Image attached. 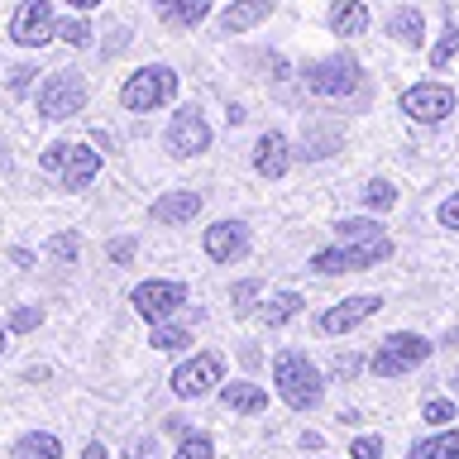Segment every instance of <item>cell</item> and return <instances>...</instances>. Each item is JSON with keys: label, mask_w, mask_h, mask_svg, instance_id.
I'll use <instances>...</instances> for the list:
<instances>
[{"label": "cell", "mask_w": 459, "mask_h": 459, "mask_svg": "<svg viewBox=\"0 0 459 459\" xmlns=\"http://www.w3.org/2000/svg\"><path fill=\"white\" fill-rule=\"evenodd\" d=\"M72 149H77V143H53V149L43 153L39 163L48 168V172H63V168H67V158H72Z\"/></svg>", "instance_id": "35"}, {"label": "cell", "mask_w": 459, "mask_h": 459, "mask_svg": "<svg viewBox=\"0 0 459 459\" xmlns=\"http://www.w3.org/2000/svg\"><path fill=\"white\" fill-rule=\"evenodd\" d=\"M450 383H455V387H459V368H455V378H450Z\"/></svg>", "instance_id": "47"}, {"label": "cell", "mask_w": 459, "mask_h": 459, "mask_svg": "<svg viewBox=\"0 0 459 459\" xmlns=\"http://www.w3.org/2000/svg\"><path fill=\"white\" fill-rule=\"evenodd\" d=\"M96 172H100V153L86 149V143H77L72 158H67V168H63V186L67 192H86V186L96 182Z\"/></svg>", "instance_id": "18"}, {"label": "cell", "mask_w": 459, "mask_h": 459, "mask_svg": "<svg viewBox=\"0 0 459 459\" xmlns=\"http://www.w3.org/2000/svg\"><path fill=\"white\" fill-rule=\"evenodd\" d=\"M172 96H178V72H172L168 63L139 67L134 77H125V86H120V106L125 110H158V106H168Z\"/></svg>", "instance_id": "5"}, {"label": "cell", "mask_w": 459, "mask_h": 459, "mask_svg": "<svg viewBox=\"0 0 459 459\" xmlns=\"http://www.w3.org/2000/svg\"><path fill=\"white\" fill-rule=\"evenodd\" d=\"M445 344H455V350H459V330H450V335H445Z\"/></svg>", "instance_id": "46"}, {"label": "cell", "mask_w": 459, "mask_h": 459, "mask_svg": "<svg viewBox=\"0 0 459 459\" xmlns=\"http://www.w3.org/2000/svg\"><path fill=\"white\" fill-rule=\"evenodd\" d=\"M48 254H57V258H77V254H82V239L72 235V230H63V235H53Z\"/></svg>", "instance_id": "34"}, {"label": "cell", "mask_w": 459, "mask_h": 459, "mask_svg": "<svg viewBox=\"0 0 459 459\" xmlns=\"http://www.w3.org/2000/svg\"><path fill=\"white\" fill-rule=\"evenodd\" d=\"M359 368H364V359H359V354H340L335 359V378H354Z\"/></svg>", "instance_id": "39"}, {"label": "cell", "mask_w": 459, "mask_h": 459, "mask_svg": "<svg viewBox=\"0 0 459 459\" xmlns=\"http://www.w3.org/2000/svg\"><path fill=\"white\" fill-rule=\"evenodd\" d=\"M110 258L115 264H129L134 258V239H110Z\"/></svg>", "instance_id": "41"}, {"label": "cell", "mask_w": 459, "mask_h": 459, "mask_svg": "<svg viewBox=\"0 0 459 459\" xmlns=\"http://www.w3.org/2000/svg\"><path fill=\"white\" fill-rule=\"evenodd\" d=\"M387 34H393L402 48H421V39H426V14L411 10V5H397L393 14H387Z\"/></svg>", "instance_id": "19"}, {"label": "cell", "mask_w": 459, "mask_h": 459, "mask_svg": "<svg viewBox=\"0 0 459 459\" xmlns=\"http://www.w3.org/2000/svg\"><path fill=\"white\" fill-rule=\"evenodd\" d=\"M86 106V82L72 67H57L48 82L39 86V115L43 120H67Z\"/></svg>", "instance_id": "7"}, {"label": "cell", "mask_w": 459, "mask_h": 459, "mask_svg": "<svg viewBox=\"0 0 459 459\" xmlns=\"http://www.w3.org/2000/svg\"><path fill=\"white\" fill-rule=\"evenodd\" d=\"M34 77H39L34 67H14V72H10V91H14V96H24V91H29V82H34Z\"/></svg>", "instance_id": "38"}, {"label": "cell", "mask_w": 459, "mask_h": 459, "mask_svg": "<svg viewBox=\"0 0 459 459\" xmlns=\"http://www.w3.org/2000/svg\"><path fill=\"white\" fill-rule=\"evenodd\" d=\"M10 39L20 48H43V43L57 39V20H53V0H20L10 20Z\"/></svg>", "instance_id": "9"}, {"label": "cell", "mask_w": 459, "mask_h": 459, "mask_svg": "<svg viewBox=\"0 0 459 459\" xmlns=\"http://www.w3.org/2000/svg\"><path fill=\"white\" fill-rule=\"evenodd\" d=\"M158 14H163L172 29H196V24L211 14V0H163V5H158Z\"/></svg>", "instance_id": "21"}, {"label": "cell", "mask_w": 459, "mask_h": 459, "mask_svg": "<svg viewBox=\"0 0 459 459\" xmlns=\"http://www.w3.org/2000/svg\"><path fill=\"white\" fill-rule=\"evenodd\" d=\"M287 163H292V153H287V139L278 134V129L258 134V143H254V172H258V178H268V182L282 178Z\"/></svg>", "instance_id": "16"}, {"label": "cell", "mask_w": 459, "mask_h": 459, "mask_svg": "<svg viewBox=\"0 0 459 459\" xmlns=\"http://www.w3.org/2000/svg\"><path fill=\"white\" fill-rule=\"evenodd\" d=\"M364 206H368V211H393V206H397V186L387 182V178H373V182L364 186Z\"/></svg>", "instance_id": "28"}, {"label": "cell", "mask_w": 459, "mask_h": 459, "mask_svg": "<svg viewBox=\"0 0 459 459\" xmlns=\"http://www.w3.org/2000/svg\"><path fill=\"white\" fill-rule=\"evenodd\" d=\"M129 307H134L143 321H168L172 311L186 307V282H168V278L139 282L134 292H129Z\"/></svg>", "instance_id": "10"}, {"label": "cell", "mask_w": 459, "mask_h": 459, "mask_svg": "<svg viewBox=\"0 0 459 459\" xmlns=\"http://www.w3.org/2000/svg\"><path fill=\"white\" fill-rule=\"evenodd\" d=\"M201 211V192H186V186H178V192H163L149 206V215L158 225H186L192 215Z\"/></svg>", "instance_id": "15"}, {"label": "cell", "mask_w": 459, "mask_h": 459, "mask_svg": "<svg viewBox=\"0 0 459 459\" xmlns=\"http://www.w3.org/2000/svg\"><path fill=\"white\" fill-rule=\"evenodd\" d=\"M129 459H163V455H158V440H153V436H143V440H134Z\"/></svg>", "instance_id": "40"}, {"label": "cell", "mask_w": 459, "mask_h": 459, "mask_svg": "<svg viewBox=\"0 0 459 459\" xmlns=\"http://www.w3.org/2000/svg\"><path fill=\"white\" fill-rule=\"evenodd\" d=\"M273 14V0H230V10H221V20H215V29L230 39V34H244V29L264 24Z\"/></svg>", "instance_id": "14"}, {"label": "cell", "mask_w": 459, "mask_h": 459, "mask_svg": "<svg viewBox=\"0 0 459 459\" xmlns=\"http://www.w3.org/2000/svg\"><path fill=\"white\" fill-rule=\"evenodd\" d=\"M335 239H383V225L378 221H368V215H354V221H340L335 225Z\"/></svg>", "instance_id": "27"}, {"label": "cell", "mask_w": 459, "mask_h": 459, "mask_svg": "<svg viewBox=\"0 0 459 459\" xmlns=\"http://www.w3.org/2000/svg\"><path fill=\"white\" fill-rule=\"evenodd\" d=\"M67 5H72V10H77V14H86V10H96V5H100V0H67Z\"/></svg>", "instance_id": "44"}, {"label": "cell", "mask_w": 459, "mask_h": 459, "mask_svg": "<svg viewBox=\"0 0 459 459\" xmlns=\"http://www.w3.org/2000/svg\"><path fill=\"white\" fill-rule=\"evenodd\" d=\"M436 354V344H430L426 335H411V330H397V335H387L378 350H373L368 368L378 373V378H407V373H416L426 364V359Z\"/></svg>", "instance_id": "3"}, {"label": "cell", "mask_w": 459, "mask_h": 459, "mask_svg": "<svg viewBox=\"0 0 459 459\" xmlns=\"http://www.w3.org/2000/svg\"><path fill=\"white\" fill-rule=\"evenodd\" d=\"M163 143H168L172 158H196V153L211 149V125L201 120V110L182 106V110L168 120V139H163Z\"/></svg>", "instance_id": "11"}, {"label": "cell", "mask_w": 459, "mask_h": 459, "mask_svg": "<svg viewBox=\"0 0 459 459\" xmlns=\"http://www.w3.org/2000/svg\"><path fill=\"white\" fill-rule=\"evenodd\" d=\"M149 344L153 350H186V344H192V330L186 325H163V321H153V335H149Z\"/></svg>", "instance_id": "26"}, {"label": "cell", "mask_w": 459, "mask_h": 459, "mask_svg": "<svg viewBox=\"0 0 459 459\" xmlns=\"http://www.w3.org/2000/svg\"><path fill=\"white\" fill-rule=\"evenodd\" d=\"M221 402L230 411H244V416H258L268 407V393L258 383H221Z\"/></svg>", "instance_id": "20"}, {"label": "cell", "mask_w": 459, "mask_h": 459, "mask_svg": "<svg viewBox=\"0 0 459 459\" xmlns=\"http://www.w3.org/2000/svg\"><path fill=\"white\" fill-rule=\"evenodd\" d=\"M172 459H215V445H211L206 430H192V436H182V445H178Z\"/></svg>", "instance_id": "29"}, {"label": "cell", "mask_w": 459, "mask_h": 459, "mask_svg": "<svg viewBox=\"0 0 459 459\" xmlns=\"http://www.w3.org/2000/svg\"><path fill=\"white\" fill-rule=\"evenodd\" d=\"M14 459H63V445H57L53 430H29V436L14 440Z\"/></svg>", "instance_id": "22"}, {"label": "cell", "mask_w": 459, "mask_h": 459, "mask_svg": "<svg viewBox=\"0 0 459 459\" xmlns=\"http://www.w3.org/2000/svg\"><path fill=\"white\" fill-rule=\"evenodd\" d=\"M436 215H440V225H445V230H459V192H455V196H445Z\"/></svg>", "instance_id": "36"}, {"label": "cell", "mask_w": 459, "mask_h": 459, "mask_svg": "<svg viewBox=\"0 0 459 459\" xmlns=\"http://www.w3.org/2000/svg\"><path fill=\"white\" fill-rule=\"evenodd\" d=\"M297 311H301V297H297V292H273V297L264 301V321H268V325H287Z\"/></svg>", "instance_id": "24"}, {"label": "cell", "mask_w": 459, "mask_h": 459, "mask_svg": "<svg viewBox=\"0 0 459 459\" xmlns=\"http://www.w3.org/2000/svg\"><path fill=\"white\" fill-rule=\"evenodd\" d=\"M258 292H264V282H258V278H244V282L230 287V307H235V316H249Z\"/></svg>", "instance_id": "30"}, {"label": "cell", "mask_w": 459, "mask_h": 459, "mask_svg": "<svg viewBox=\"0 0 459 459\" xmlns=\"http://www.w3.org/2000/svg\"><path fill=\"white\" fill-rule=\"evenodd\" d=\"M153 5H163V0H153Z\"/></svg>", "instance_id": "48"}, {"label": "cell", "mask_w": 459, "mask_h": 459, "mask_svg": "<svg viewBox=\"0 0 459 459\" xmlns=\"http://www.w3.org/2000/svg\"><path fill=\"white\" fill-rule=\"evenodd\" d=\"M383 258H393V239H335L330 249H316L311 254V273L321 278H340V273H364V268H378Z\"/></svg>", "instance_id": "2"}, {"label": "cell", "mask_w": 459, "mask_h": 459, "mask_svg": "<svg viewBox=\"0 0 459 459\" xmlns=\"http://www.w3.org/2000/svg\"><path fill=\"white\" fill-rule=\"evenodd\" d=\"M206 254L215 264H239L249 254V225L244 221H215L206 230Z\"/></svg>", "instance_id": "13"}, {"label": "cell", "mask_w": 459, "mask_h": 459, "mask_svg": "<svg viewBox=\"0 0 459 459\" xmlns=\"http://www.w3.org/2000/svg\"><path fill=\"white\" fill-rule=\"evenodd\" d=\"M325 24L335 39H359V34H368V5L364 0H335L325 14Z\"/></svg>", "instance_id": "17"}, {"label": "cell", "mask_w": 459, "mask_h": 459, "mask_svg": "<svg viewBox=\"0 0 459 459\" xmlns=\"http://www.w3.org/2000/svg\"><path fill=\"white\" fill-rule=\"evenodd\" d=\"M350 459H383V436H359L350 445Z\"/></svg>", "instance_id": "33"}, {"label": "cell", "mask_w": 459, "mask_h": 459, "mask_svg": "<svg viewBox=\"0 0 459 459\" xmlns=\"http://www.w3.org/2000/svg\"><path fill=\"white\" fill-rule=\"evenodd\" d=\"M301 82H307L311 96L340 100V96H354V91H359V82H364V67H359L350 53H330V57H316V63H307Z\"/></svg>", "instance_id": "4"}, {"label": "cell", "mask_w": 459, "mask_h": 459, "mask_svg": "<svg viewBox=\"0 0 459 459\" xmlns=\"http://www.w3.org/2000/svg\"><path fill=\"white\" fill-rule=\"evenodd\" d=\"M421 416L430 426H445V421H455V402H445V397H430L426 407H421Z\"/></svg>", "instance_id": "32"}, {"label": "cell", "mask_w": 459, "mask_h": 459, "mask_svg": "<svg viewBox=\"0 0 459 459\" xmlns=\"http://www.w3.org/2000/svg\"><path fill=\"white\" fill-rule=\"evenodd\" d=\"M39 321H43V316H39L34 307H20V311H14V316H10V330H34Z\"/></svg>", "instance_id": "37"}, {"label": "cell", "mask_w": 459, "mask_h": 459, "mask_svg": "<svg viewBox=\"0 0 459 459\" xmlns=\"http://www.w3.org/2000/svg\"><path fill=\"white\" fill-rule=\"evenodd\" d=\"M125 39H129V34H125V29H110V43H106V57H115V53H120V48H125Z\"/></svg>", "instance_id": "42"}, {"label": "cell", "mask_w": 459, "mask_h": 459, "mask_svg": "<svg viewBox=\"0 0 459 459\" xmlns=\"http://www.w3.org/2000/svg\"><path fill=\"white\" fill-rule=\"evenodd\" d=\"M57 39H63V43H72V48H86V43H91V24H86L82 14H77V20L57 24Z\"/></svg>", "instance_id": "31"}, {"label": "cell", "mask_w": 459, "mask_h": 459, "mask_svg": "<svg viewBox=\"0 0 459 459\" xmlns=\"http://www.w3.org/2000/svg\"><path fill=\"white\" fill-rule=\"evenodd\" d=\"M383 307V297H373V292H359V297H344L335 301V307H325L321 311V335H344V330H354V325H364L373 311Z\"/></svg>", "instance_id": "12"}, {"label": "cell", "mask_w": 459, "mask_h": 459, "mask_svg": "<svg viewBox=\"0 0 459 459\" xmlns=\"http://www.w3.org/2000/svg\"><path fill=\"white\" fill-rule=\"evenodd\" d=\"M397 106L416 125H440L445 115H455V86H445V82H416V86H407V91L397 96Z\"/></svg>", "instance_id": "6"}, {"label": "cell", "mask_w": 459, "mask_h": 459, "mask_svg": "<svg viewBox=\"0 0 459 459\" xmlns=\"http://www.w3.org/2000/svg\"><path fill=\"white\" fill-rule=\"evenodd\" d=\"M82 459H110V455H106V445H100V440H91V445L82 450Z\"/></svg>", "instance_id": "43"}, {"label": "cell", "mask_w": 459, "mask_h": 459, "mask_svg": "<svg viewBox=\"0 0 459 459\" xmlns=\"http://www.w3.org/2000/svg\"><path fill=\"white\" fill-rule=\"evenodd\" d=\"M273 383H278V397L292 411H316V407H321V397H325L321 368H316L301 350H282L278 359H273Z\"/></svg>", "instance_id": "1"}, {"label": "cell", "mask_w": 459, "mask_h": 459, "mask_svg": "<svg viewBox=\"0 0 459 459\" xmlns=\"http://www.w3.org/2000/svg\"><path fill=\"white\" fill-rule=\"evenodd\" d=\"M221 383H225V359L215 350H201V354L186 359V364L172 368V393L178 397H206Z\"/></svg>", "instance_id": "8"}, {"label": "cell", "mask_w": 459, "mask_h": 459, "mask_svg": "<svg viewBox=\"0 0 459 459\" xmlns=\"http://www.w3.org/2000/svg\"><path fill=\"white\" fill-rule=\"evenodd\" d=\"M407 459H459V430H440V436L411 445Z\"/></svg>", "instance_id": "23"}, {"label": "cell", "mask_w": 459, "mask_h": 459, "mask_svg": "<svg viewBox=\"0 0 459 459\" xmlns=\"http://www.w3.org/2000/svg\"><path fill=\"white\" fill-rule=\"evenodd\" d=\"M10 350V335H5V325H0V354H5Z\"/></svg>", "instance_id": "45"}, {"label": "cell", "mask_w": 459, "mask_h": 459, "mask_svg": "<svg viewBox=\"0 0 459 459\" xmlns=\"http://www.w3.org/2000/svg\"><path fill=\"white\" fill-rule=\"evenodd\" d=\"M455 53H459V14H450V20H445V34H440L436 48H430V67H450Z\"/></svg>", "instance_id": "25"}]
</instances>
